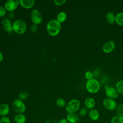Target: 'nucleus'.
Wrapping results in <instances>:
<instances>
[{"mask_svg":"<svg viewBox=\"0 0 123 123\" xmlns=\"http://www.w3.org/2000/svg\"><path fill=\"white\" fill-rule=\"evenodd\" d=\"M61 30V23L56 19L51 20L47 25V31L51 36H56Z\"/></svg>","mask_w":123,"mask_h":123,"instance_id":"f257e3e1","label":"nucleus"},{"mask_svg":"<svg viewBox=\"0 0 123 123\" xmlns=\"http://www.w3.org/2000/svg\"><path fill=\"white\" fill-rule=\"evenodd\" d=\"M86 86L88 92L95 94L99 90L100 85L99 82L97 79L92 78L86 82Z\"/></svg>","mask_w":123,"mask_h":123,"instance_id":"f03ea898","label":"nucleus"},{"mask_svg":"<svg viewBox=\"0 0 123 123\" xmlns=\"http://www.w3.org/2000/svg\"><path fill=\"white\" fill-rule=\"evenodd\" d=\"M80 107V102L77 99H73L70 100L66 104L65 110L68 113H76Z\"/></svg>","mask_w":123,"mask_h":123,"instance_id":"7ed1b4c3","label":"nucleus"},{"mask_svg":"<svg viewBox=\"0 0 123 123\" xmlns=\"http://www.w3.org/2000/svg\"><path fill=\"white\" fill-rule=\"evenodd\" d=\"M12 29L13 31L18 34H23L26 31V25L23 20L17 19L12 24Z\"/></svg>","mask_w":123,"mask_h":123,"instance_id":"20e7f679","label":"nucleus"},{"mask_svg":"<svg viewBox=\"0 0 123 123\" xmlns=\"http://www.w3.org/2000/svg\"><path fill=\"white\" fill-rule=\"evenodd\" d=\"M12 108L16 113H23L26 110V106L23 100L16 98L12 102Z\"/></svg>","mask_w":123,"mask_h":123,"instance_id":"39448f33","label":"nucleus"},{"mask_svg":"<svg viewBox=\"0 0 123 123\" xmlns=\"http://www.w3.org/2000/svg\"><path fill=\"white\" fill-rule=\"evenodd\" d=\"M105 93L108 98L113 99L118 98L119 94L115 88L109 86H105Z\"/></svg>","mask_w":123,"mask_h":123,"instance_id":"423d86ee","label":"nucleus"},{"mask_svg":"<svg viewBox=\"0 0 123 123\" xmlns=\"http://www.w3.org/2000/svg\"><path fill=\"white\" fill-rule=\"evenodd\" d=\"M104 107L109 111H114L116 110L117 105L116 101L112 98H106L102 102Z\"/></svg>","mask_w":123,"mask_h":123,"instance_id":"0eeeda50","label":"nucleus"},{"mask_svg":"<svg viewBox=\"0 0 123 123\" xmlns=\"http://www.w3.org/2000/svg\"><path fill=\"white\" fill-rule=\"evenodd\" d=\"M32 21L35 25L40 24L42 21V16L40 12L37 9H34L31 13Z\"/></svg>","mask_w":123,"mask_h":123,"instance_id":"6e6552de","label":"nucleus"},{"mask_svg":"<svg viewBox=\"0 0 123 123\" xmlns=\"http://www.w3.org/2000/svg\"><path fill=\"white\" fill-rule=\"evenodd\" d=\"M20 4L19 0H8L4 4V8L9 12H12L15 10Z\"/></svg>","mask_w":123,"mask_h":123,"instance_id":"1a4fd4ad","label":"nucleus"},{"mask_svg":"<svg viewBox=\"0 0 123 123\" xmlns=\"http://www.w3.org/2000/svg\"><path fill=\"white\" fill-rule=\"evenodd\" d=\"M2 25L4 30L8 33H11L13 32L12 24L11 20L6 17L2 20Z\"/></svg>","mask_w":123,"mask_h":123,"instance_id":"9d476101","label":"nucleus"},{"mask_svg":"<svg viewBox=\"0 0 123 123\" xmlns=\"http://www.w3.org/2000/svg\"><path fill=\"white\" fill-rule=\"evenodd\" d=\"M115 43L112 40L106 42L102 47V50L106 53H109L112 52L115 48Z\"/></svg>","mask_w":123,"mask_h":123,"instance_id":"9b49d317","label":"nucleus"},{"mask_svg":"<svg viewBox=\"0 0 123 123\" xmlns=\"http://www.w3.org/2000/svg\"><path fill=\"white\" fill-rule=\"evenodd\" d=\"M66 119L68 123H77L79 121V115L76 113H68Z\"/></svg>","mask_w":123,"mask_h":123,"instance_id":"f8f14e48","label":"nucleus"},{"mask_svg":"<svg viewBox=\"0 0 123 123\" xmlns=\"http://www.w3.org/2000/svg\"><path fill=\"white\" fill-rule=\"evenodd\" d=\"M88 115L89 118L92 121H97L99 118V113L96 109H92L88 112Z\"/></svg>","mask_w":123,"mask_h":123,"instance_id":"ddd939ff","label":"nucleus"},{"mask_svg":"<svg viewBox=\"0 0 123 123\" xmlns=\"http://www.w3.org/2000/svg\"><path fill=\"white\" fill-rule=\"evenodd\" d=\"M20 4L25 9H30L35 4V1L34 0H20Z\"/></svg>","mask_w":123,"mask_h":123,"instance_id":"4468645a","label":"nucleus"},{"mask_svg":"<svg viewBox=\"0 0 123 123\" xmlns=\"http://www.w3.org/2000/svg\"><path fill=\"white\" fill-rule=\"evenodd\" d=\"M10 112V107L6 103H3L0 105V115L1 117L6 116Z\"/></svg>","mask_w":123,"mask_h":123,"instance_id":"2eb2a0df","label":"nucleus"},{"mask_svg":"<svg viewBox=\"0 0 123 123\" xmlns=\"http://www.w3.org/2000/svg\"><path fill=\"white\" fill-rule=\"evenodd\" d=\"M84 104L85 107L88 110H91L93 109L96 104V101L94 98H86Z\"/></svg>","mask_w":123,"mask_h":123,"instance_id":"dca6fc26","label":"nucleus"},{"mask_svg":"<svg viewBox=\"0 0 123 123\" xmlns=\"http://www.w3.org/2000/svg\"><path fill=\"white\" fill-rule=\"evenodd\" d=\"M14 121L15 123H25L26 117L23 113H16L14 116Z\"/></svg>","mask_w":123,"mask_h":123,"instance_id":"f3484780","label":"nucleus"},{"mask_svg":"<svg viewBox=\"0 0 123 123\" xmlns=\"http://www.w3.org/2000/svg\"><path fill=\"white\" fill-rule=\"evenodd\" d=\"M106 19L109 24L112 25L115 22V15L112 12H108L106 14Z\"/></svg>","mask_w":123,"mask_h":123,"instance_id":"a211bd4d","label":"nucleus"},{"mask_svg":"<svg viewBox=\"0 0 123 123\" xmlns=\"http://www.w3.org/2000/svg\"><path fill=\"white\" fill-rule=\"evenodd\" d=\"M115 23L121 26H123V12H120L115 15Z\"/></svg>","mask_w":123,"mask_h":123,"instance_id":"6ab92c4d","label":"nucleus"},{"mask_svg":"<svg viewBox=\"0 0 123 123\" xmlns=\"http://www.w3.org/2000/svg\"><path fill=\"white\" fill-rule=\"evenodd\" d=\"M67 14L64 12H60L57 16V20L60 23L64 22L67 19Z\"/></svg>","mask_w":123,"mask_h":123,"instance_id":"aec40b11","label":"nucleus"},{"mask_svg":"<svg viewBox=\"0 0 123 123\" xmlns=\"http://www.w3.org/2000/svg\"><path fill=\"white\" fill-rule=\"evenodd\" d=\"M110 123H123V117L116 115L111 118Z\"/></svg>","mask_w":123,"mask_h":123,"instance_id":"412c9836","label":"nucleus"},{"mask_svg":"<svg viewBox=\"0 0 123 123\" xmlns=\"http://www.w3.org/2000/svg\"><path fill=\"white\" fill-rule=\"evenodd\" d=\"M115 88L119 94H123V80H120L116 83Z\"/></svg>","mask_w":123,"mask_h":123,"instance_id":"4be33fe9","label":"nucleus"},{"mask_svg":"<svg viewBox=\"0 0 123 123\" xmlns=\"http://www.w3.org/2000/svg\"><path fill=\"white\" fill-rule=\"evenodd\" d=\"M56 104L60 108H62L65 107L66 103L64 99L62 98H58L56 100Z\"/></svg>","mask_w":123,"mask_h":123,"instance_id":"5701e85b","label":"nucleus"},{"mask_svg":"<svg viewBox=\"0 0 123 123\" xmlns=\"http://www.w3.org/2000/svg\"><path fill=\"white\" fill-rule=\"evenodd\" d=\"M116 111L117 115L123 117V103H121L117 106Z\"/></svg>","mask_w":123,"mask_h":123,"instance_id":"b1692460","label":"nucleus"},{"mask_svg":"<svg viewBox=\"0 0 123 123\" xmlns=\"http://www.w3.org/2000/svg\"><path fill=\"white\" fill-rule=\"evenodd\" d=\"M28 97V93L25 91H23L20 92L18 95V98L23 100L26 99Z\"/></svg>","mask_w":123,"mask_h":123,"instance_id":"393cba45","label":"nucleus"},{"mask_svg":"<svg viewBox=\"0 0 123 123\" xmlns=\"http://www.w3.org/2000/svg\"><path fill=\"white\" fill-rule=\"evenodd\" d=\"M88 109L86 107L82 108L79 111L78 115L80 117H84L88 113Z\"/></svg>","mask_w":123,"mask_h":123,"instance_id":"a878e982","label":"nucleus"},{"mask_svg":"<svg viewBox=\"0 0 123 123\" xmlns=\"http://www.w3.org/2000/svg\"><path fill=\"white\" fill-rule=\"evenodd\" d=\"M85 77L86 78V79H87L88 80H90V79L93 78V77L94 74L92 72H91L90 71H87L85 73Z\"/></svg>","mask_w":123,"mask_h":123,"instance_id":"bb28decb","label":"nucleus"},{"mask_svg":"<svg viewBox=\"0 0 123 123\" xmlns=\"http://www.w3.org/2000/svg\"><path fill=\"white\" fill-rule=\"evenodd\" d=\"M0 123H11V120L7 116L1 117L0 120Z\"/></svg>","mask_w":123,"mask_h":123,"instance_id":"cd10ccee","label":"nucleus"},{"mask_svg":"<svg viewBox=\"0 0 123 123\" xmlns=\"http://www.w3.org/2000/svg\"><path fill=\"white\" fill-rule=\"evenodd\" d=\"M66 2V0H54V3L57 6H61Z\"/></svg>","mask_w":123,"mask_h":123,"instance_id":"c85d7f7f","label":"nucleus"},{"mask_svg":"<svg viewBox=\"0 0 123 123\" xmlns=\"http://www.w3.org/2000/svg\"><path fill=\"white\" fill-rule=\"evenodd\" d=\"M6 13V10L2 6H0V17H3Z\"/></svg>","mask_w":123,"mask_h":123,"instance_id":"c756f323","label":"nucleus"},{"mask_svg":"<svg viewBox=\"0 0 123 123\" xmlns=\"http://www.w3.org/2000/svg\"><path fill=\"white\" fill-rule=\"evenodd\" d=\"M30 30L32 32H35L37 30V27L36 26V25H32L30 28Z\"/></svg>","mask_w":123,"mask_h":123,"instance_id":"7c9ffc66","label":"nucleus"},{"mask_svg":"<svg viewBox=\"0 0 123 123\" xmlns=\"http://www.w3.org/2000/svg\"><path fill=\"white\" fill-rule=\"evenodd\" d=\"M58 123H68V122L66 118H62L58 121Z\"/></svg>","mask_w":123,"mask_h":123,"instance_id":"2f4dec72","label":"nucleus"},{"mask_svg":"<svg viewBox=\"0 0 123 123\" xmlns=\"http://www.w3.org/2000/svg\"><path fill=\"white\" fill-rule=\"evenodd\" d=\"M3 59V54H2V53L1 52H0V62L2 61Z\"/></svg>","mask_w":123,"mask_h":123,"instance_id":"473e14b6","label":"nucleus"},{"mask_svg":"<svg viewBox=\"0 0 123 123\" xmlns=\"http://www.w3.org/2000/svg\"><path fill=\"white\" fill-rule=\"evenodd\" d=\"M1 116L0 115V119H1Z\"/></svg>","mask_w":123,"mask_h":123,"instance_id":"72a5a7b5","label":"nucleus"}]
</instances>
